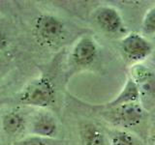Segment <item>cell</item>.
Here are the masks:
<instances>
[{
    "instance_id": "cell-13",
    "label": "cell",
    "mask_w": 155,
    "mask_h": 145,
    "mask_svg": "<svg viewBox=\"0 0 155 145\" xmlns=\"http://www.w3.org/2000/svg\"><path fill=\"white\" fill-rule=\"evenodd\" d=\"M142 31L143 36L155 35V4L144 14L142 21Z\"/></svg>"
},
{
    "instance_id": "cell-14",
    "label": "cell",
    "mask_w": 155,
    "mask_h": 145,
    "mask_svg": "<svg viewBox=\"0 0 155 145\" xmlns=\"http://www.w3.org/2000/svg\"><path fill=\"white\" fill-rule=\"evenodd\" d=\"M51 140L52 139L29 134L14 141L12 145H51Z\"/></svg>"
},
{
    "instance_id": "cell-4",
    "label": "cell",
    "mask_w": 155,
    "mask_h": 145,
    "mask_svg": "<svg viewBox=\"0 0 155 145\" xmlns=\"http://www.w3.org/2000/svg\"><path fill=\"white\" fill-rule=\"evenodd\" d=\"M153 45L143 34L130 32L121 39L120 50L125 59L132 64H140L152 54Z\"/></svg>"
},
{
    "instance_id": "cell-12",
    "label": "cell",
    "mask_w": 155,
    "mask_h": 145,
    "mask_svg": "<svg viewBox=\"0 0 155 145\" xmlns=\"http://www.w3.org/2000/svg\"><path fill=\"white\" fill-rule=\"evenodd\" d=\"M107 134L110 145H143L135 134L124 129H113Z\"/></svg>"
},
{
    "instance_id": "cell-9",
    "label": "cell",
    "mask_w": 155,
    "mask_h": 145,
    "mask_svg": "<svg viewBox=\"0 0 155 145\" xmlns=\"http://www.w3.org/2000/svg\"><path fill=\"white\" fill-rule=\"evenodd\" d=\"M28 125L29 119L18 109L9 110L2 116V133L9 139H14V141L23 137V134L28 130Z\"/></svg>"
},
{
    "instance_id": "cell-8",
    "label": "cell",
    "mask_w": 155,
    "mask_h": 145,
    "mask_svg": "<svg viewBox=\"0 0 155 145\" xmlns=\"http://www.w3.org/2000/svg\"><path fill=\"white\" fill-rule=\"evenodd\" d=\"M129 76L139 87L140 102L143 99L147 102L155 100V72L143 63L134 64L130 68Z\"/></svg>"
},
{
    "instance_id": "cell-3",
    "label": "cell",
    "mask_w": 155,
    "mask_h": 145,
    "mask_svg": "<svg viewBox=\"0 0 155 145\" xmlns=\"http://www.w3.org/2000/svg\"><path fill=\"white\" fill-rule=\"evenodd\" d=\"M99 47L90 35L80 37L73 45L68 56V68L71 72L86 70L98 59Z\"/></svg>"
},
{
    "instance_id": "cell-19",
    "label": "cell",
    "mask_w": 155,
    "mask_h": 145,
    "mask_svg": "<svg viewBox=\"0 0 155 145\" xmlns=\"http://www.w3.org/2000/svg\"><path fill=\"white\" fill-rule=\"evenodd\" d=\"M0 8H1V4H0Z\"/></svg>"
},
{
    "instance_id": "cell-10",
    "label": "cell",
    "mask_w": 155,
    "mask_h": 145,
    "mask_svg": "<svg viewBox=\"0 0 155 145\" xmlns=\"http://www.w3.org/2000/svg\"><path fill=\"white\" fill-rule=\"evenodd\" d=\"M81 145H110L107 134L93 122H82L79 127Z\"/></svg>"
},
{
    "instance_id": "cell-6",
    "label": "cell",
    "mask_w": 155,
    "mask_h": 145,
    "mask_svg": "<svg viewBox=\"0 0 155 145\" xmlns=\"http://www.w3.org/2000/svg\"><path fill=\"white\" fill-rule=\"evenodd\" d=\"M92 21L102 32L116 35L125 31L123 18L116 8L110 5L97 7L92 13Z\"/></svg>"
},
{
    "instance_id": "cell-1",
    "label": "cell",
    "mask_w": 155,
    "mask_h": 145,
    "mask_svg": "<svg viewBox=\"0 0 155 145\" xmlns=\"http://www.w3.org/2000/svg\"><path fill=\"white\" fill-rule=\"evenodd\" d=\"M32 35L39 46L56 50L66 44L69 38V29L61 18L43 13L34 19Z\"/></svg>"
},
{
    "instance_id": "cell-17",
    "label": "cell",
    "mask_w": 155,
    "mask_h": 145,
    "mask_svg": "<svg viewBox=\"0 0 155 145\" xmlns=\"http://www.w3.org/2000/svg\"><path fill=\"white\" fill-rule=\"evenodd\" d=\"M152 144H153V145H155V134H154L153 137H152Z\"/></svg>"
},
{
    "instance_id": "cell-7",
    "label": "cell",
    "mask_w": 155,
    "mask_h": 145,
    "mask_svg": "<svg viewBox=\"0 0 155 145\" xmlns=\"http://www.w3.org/2000/svg\"><path fill=\"white\" fill-rule=\"evenodd\" d=\"M28 130L30 134L53 139L57 137L59 126L51 112L48 109H39L29 119Z\"/></svg>"
},
{
    "instance_id": "cell-15",
    "label": "cell",
    "mask_w": 155,
    "mask_h": 145,
    "mask_svg": "<svg viewBox=\"0 0 155 145\" xmlns=\"http://www.w3.org/2000/svg\"><path fill=\"white\" fill-rule=\"evenodd\" d=\"M11 44V36L9 30L3 21H0V51L6 50Z\"/></svg>"
},
{
    "instance_id": "cell-16",
    "label": "cell",
    "mask_w": 155,
    "mask_h": 145,
    "mask_svg": "<svg viewBox=\"0 0 155 145\" xmlns=\"http://www.w3.org/2000/svg\"><path fill=\"white\" fill-rule=\"evenodd\" d=\"M2 76H3V64H2V62L0 61V80L2 79Z\"/></svg>"
},
{
    "instance_id": "cell-2",
    "label": "cell",
    "mask_w": 155,
    "mask_h": 145,
    "mask_svg": "<svg viewBox=\"0 0 155 145\" xmlns=\"http://www.w3.org/2000/svg\"><path fill=\"white\" fill-rule=\"evenodd\" d=\"M15 99L21 105L48 109L54 105L56 100L54 82L48 76L43 74L24 85L17 93Z\"/></svg>"
},
{
    "instance_id": "cell-11",
    "label": "cell",
    "mask_w": 155,
    "mask_h": 145,
    "mask_svg": "<svg viewBox=\"0 0 155 145\" xmlns=\"http://www.w3.org/2000/svg\"><path fill=\"white\" fill-rule=\"evenodd\" d=\"M140 103V94L137 83L131 79L130 76L127 77L122 89L117 94L114 99L111 100L110 103L106 105L107 108H115V106Z\"/></svg>"
},
{
    "instance_id": "cell-5",
    "label": "cell",
    "mask_w": 155,
    "mask_h": 145,
    "mask_svg": "<svg viewBox=\"0 0 155 145\" xmlns=\"http://www.w3.org/2000/svg\"><path fill=\"white\" fill-rule=\"evenodd\" d=\"M147 113V109L142 104L136 103L108 108L106 118L110 123L121 129H127L139 126L144 120Z\"/></svg>"
},
{
    "instance_id": "cell-18",
    "label": "cell",
    "mask_w": 155,
    "mask_h": 145,
    "mask_svg": "<svg viewBox=\"0 0 155 145\" xmlns=\"http://www.w3.org/2000/svg\"><path fill=\"white\" fill-rule=\"evenodd\" d=\"M0 145H6V144H5V143H3V142H1V141H0Z\"/></svg>"
}]
</instances>
